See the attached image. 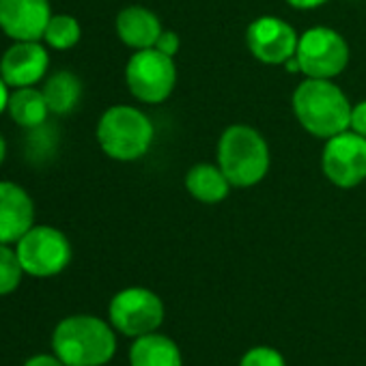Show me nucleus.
<instances>
[{"instance_id": "13", "label": "nucleus", "mask_w": 366, "mask_h": 366, "mask_svg": "<svg viewBox=\"0 0 366 366\" xmlns=\"http://www.w3.org/2000/svg\"><path fill=\"white\" fill-rule=\"evenodd\" d=\"M35 227V203L14 181H0V244H18Z\"/></svg>"}, {"instance_id": "20", "label": "nucleus", "mask_w": 366, "mask_h": 366, "mask_svg": "<svg viewBox=\"0 0 366 366\" xmlns=\"http://www.w3.org/2000/svg\"><path fill=\"white\" fill-rule=\"evenodd\" d=\"M24 267L20 263V257L11 244H0V295L14 293L24 276Z\"/></svg>"}, {"instance_id": "25", "label": "nucleus", "mask_w": 366, "mask_h": 366, "mask_svg": "<svg viewBox=\"0 0 366 366\" xmlns=\"http://www.w3.org/2000/svg\"><path fill=\"white\" fill-rule=\"evenodd\" d=\"M330 0H287V5H291L293 9H300V11H310V9H319L323 7Z\"/></svg>"}, {"instance_id": "19", "label": "nucleus", "mask_w": 366, "mask_h": 366, "mask_svg": "<svg viewBox=\"0 0 366 366\" xmlns=\"http://www.w3.org/2000/svg\"><path fill=\"white\" fill-rule=\"evenodd\" d=\"M80 37H82L80 22L69 14L52 16L44 33V41L52 50H71L80 41Z\"/></svg>"}, {"instance_id": "2", "label": "nucleus", "mask_w": 366, "mask_h": 366, "mask_svg": "<svg viewBox=\"0 0 366 366\" xmlns=\"http://www.w3.org/2000/svg\"><path fill=\"white\" fill-rule=\"evenodd\" d=\"M297 123L317 138H332L351 123V104L340 86L332 80L306 78L291 99Z\"/></svg>"}, {"instance_id": "4", "label": "nucleus", "mask_w": 366, "mask_h": 366, "mask_svg": "<svg viewBox=\"0 0 366 366\" xmlns=\"http://www.w3.org/2000/svg\"><path fill=\"white\" fill-rule=\"evenodd\" d=\"M155 127L151 119L134 106H112L97 123V142L102 151L117 162H136L153 144Z\"/></svg>"}, {"instance_id": "10", "label": "nucleus", "mask_w": 366, "mask_h": 366, "mask_svg": "<svg viewBox=\"0 0 366 366\" xmlns=\"http://www.w3.org/2000/svg\"><path fill=\"white\" fill-rule=\"evenodd\" d=\"M300 44L297 31L274 16H261L246 29V46L250 54L265 65H285L295 56Z\"/></svg>"}, {"instance_id": "1", "label": "nucleus", "mask_w": 366, "mask_h": 366, "mask_svg": "<svg viewBox=\"0 0 366 366\" xmlns=\"http://www.w3.org/2000/svg\"><path fill=\"white\" fill-rule=\"evenodd\" d=\"M52 349L65 366H104L117 353L114 327L93 315L65 317L54 327Z\"/></svg>"}, {"instance_id": "12", "label": "nucleus", "mask_w": 366, "mask_h": 366, "mask_svg": "<svg viewBox=\"0 0 366 366\" xmlns=\"http://www.w3.org/2000/svg\"><path fill=\"white\" fill-rule=\"evenodd\" d=\"M50 67L48 50L41 41H16L0 59V76L11 89L35 86Z\"/></svg>"}, {"instance_id": "14", "label": "nucleus", "mask_w": 366, "mask_h": 366, "mask_svg": "<svg viewBox=\"0 0 366 366\" xmlns=\"http://www.w3.org/2000/svg\"><path fill=\"white\" fill-rule=\"evenodd\" d=\"M114 29H117L119 39L132 50L155 48V41L159 39L164 31L159 18L151 9L138 7V5L121 9L114 20Z\"/></svg>"}, {"instance_id": "28", "label": "nucleus", "mask_w": 366, "mask_h": 366, "mask_svg": "<svg viewBox=\"0 0 366 366\" xmlns=\"http://www.w3.org/2000/svg\"><path fill=\"white\" fill-rule=\"evenodd\" d=\"M5 155H7V142H5L3 134H0V164L5 162Z\"/></svg>"}, {"instance_id": "18", "label": "nucleus", "mask_w": 366, "mask_h": 366, "mask_svg": "<svg viewBox=\"0 0 366 366\" xmlns=\"http://www.w3.org/2000/svg\"><path fill=\"white\" fill-rule=\"evenodd\" d=\"M44 95L48 102L50 112L54 114H69L82 99V82L71 71H56L44 84Z\"/></svg>"}, {"instance_id": "5", "label": "nucleus", "mask_w": 366, "mask_h": 366, "mask_svg": "<svg viewBox=\"0 0 366 366\" xmlns=\"http://www.w3.org/2000/svg\"><path fill=\"white\" fill-rule=\"evenodd\" d=\"M129 93L142 104H162L170 97L177 84L174 59L155 48L136 50L125 67Z\"/></svg>"}, {"instance_id": "22", "label": "nucleus", "mask_w": 366, "mask_h": 366, "mask_svg": "<svg viewBox=\"0 0 366 366\" xmlns=\"http://www.w3.org/2000/svg\"><path fill=\"white\" fill-rule=\"evenodd\" d=\"M179 48H181V39L172 31H162L159 39L155 41V50H159V52H164L166 56H172V59L179 52Z\"/></svg>"}, {"instance_id": "24", "label": "nucleus", "mask_w": 366, "mask_h": 366, "mask_svg": "<svg viewBox=\"0 0 366 366\" xmlns=\"http://www.w3.org/2000/svg\"><path fill=\"white\" fill-rule=\"evenodd\" d=\"M24 366H65L56 355H48V353H37L33 357H29L24 362Z\"/></svg>"}, {"instance_id": "8", "label": "nucleus", "mask_w": 366, "mask_h": 366, "mask_svg": "<svg viewBox=\"0 0 366 366\" xmlns=\"http://www.w3.org/2000/svg\"><path fill=\"white\" fill-rule=\"evenodd\" d=\"M110 323L129 338L155 332L164 321V304L157 293L144 287H127L119 291L108 306Z\"/></svg>"}, {"instance_id": "27", "label": "nucleus", "mask_w": 366, "mask_h": 366, "mask_svg": "<svg viewBox=\"0 0 366 366\" xmlns=\"http://www.w3.org/2000/svg\"><path fill=\"white\" fill-rule=\"evenodd\" d=\"M282 67H285V69H287L289 74H302V71H300V63H297V56H291V59H289V61H287V63H285Z\"/></svg>"}, {"instance_id": "17", "label": "nucleus", "mask_w": 366, "mask_h": 366, "mask_svg": "<svg viewBox=\"0 0 366 366\" xmlns=\"http://www.w3.org/2000/svg\"><path fill=\"white\" fill-rule=\"evenodd\" d=\"M9 117L24 129H35L44 123H48V102L44 91L35 86H24V89H14L9 95V106H7Z\"/></svg>"}, {"instance_id": "7", "label": "nucleus", "mask_w": 366, "mask_h": 366, "mask_svg": "<svg viewBox=\"0 0 366 366\" xmlns=\"http://www.w3.org/2000/svg\"><path fill=\"white\" fill-rule=\"evenodd\" d=\"M16 252L24 272L33 278H52L71 263V244L54 227H33L18 244Z\"/></svg>"}, {"instance_id": "6", "label": "nucleus", "mask_w": 366, "mask_h": 366, "mask_svg": "<svg viewBox=\"0 0 366 366\" xmlns=\"http://www.w3.org/2000/svg\"><path fill=\"white\" fill-rule=\"evenodd\" d=\"M295 56L300 63V71L306 78L332 80L340 76L349 65V46L345 37L334 29L315 26L300 35Z\"/></svg>"}, {"instance_id": "16", "label": "nucleus", "mask_w": 366, "mask_h": 366, "mask_svg": "<svg viewBox=\"0 0 366 366\" xmlns=\"http://www.w3.org/2000/svg\"><path fill=\"white\" fill-rule=\"evenodd\" d=\"M231 181L222 172L220 166L214 164H197L186 172V190L190 192L192 199L205 203V205H216L222 203L229 192H231Z\"/></svg>"}, {"instance_id": "21", "label": "nucleus", "mask_w": 366, "mask_h": 366, "mask_svg": "<svg viewBox=\"0 0 366 366\" xmlns=\"http://www.w3.org/2000/svg\"><path fill=\"white\" fill-rule=\"evenodd\" d=\"M239 366H287L282 353L274 347H252L239 360Z\"/></svg>"}, {"instance_id": "11", "label": "nucleus", "mask_w": 366, "mask_h": 366, "mask_svg": "<svg viewBox=\"0 0 366 366\" xmlns=\"http://www.w3.org/2000/svg\"><path fill=\"white\" fill-rule=\"evenodd\" d=\"M50 18V0H0V29L14 41H41Z\"/></svg>"}, {"instance_id": "15", "label": "nucleus", "mask_w": 366, "mask_h": 366, "mask_svg": "<svg viewBox=\"0 0 366 366\" xmlns=\"http://www.w3.org/2000/svg\"><path fill=\"white\" fill-rule=\"evenodd\" d=\"M129 366H183V357L172 338L151 332L134 338L129 347Z\"/></svg>"}, {"instance_id": "26", "label": "nucleus", "mask_w": 366, "mask_h": 366, "mask_svg": "<svg viewBox=\"0 0 366 366\" xmlns=\"http://www.w3.org/2000/svg\"><path fill=\"white\" fill-rule=\"evenodd\" d=\"M9 89H11V86L5 82L3 76H0V114H3V112L7 110V106H9V95H11Z\"/></svg>"}, {"instance_id": "3", "label": "nucleus", "mask_w": 366, "mask_h": 366, "mask_svg": "<svg viewBox=\"0 0 366 366\" xmlns=\"http://www.w3.org/2000/svg\"><path fill=\"white\" fill-rule=\"evenodd\" d=\"M218 166L233 188H252L269 170V147L261 132L235 123L218 140Z\"/></svg>"}, {"instance_id": "23", "label": "nucleus", "mask_w": 366, "mask_h": 366, "mask_svg": "<svg viewBox=\"0 0 366 366\" xmlns=\"http://www.w3.org/2000/svg\"><path fill=\"white\" fill-rule=\"evenodd\" d=\"M349 129H353L355 134L364 136L366 138V99L351 106V123H349Z\"/></svg>"}, {"instance_id": "9", "label": "nucleus", "mask_w": 366, "mask_h": 366, "mask_svg": "<svg viewBox=\"0 0 366 366\" xmlns=\"http://www.w3.org/2000/svg\"><path fill=\"white\" fill-rule=\"evenodd\" d=\"M321 170L336 188L349 190L366 179V138L345 129L325 140Z\"/></svg>"}]
</instances>
